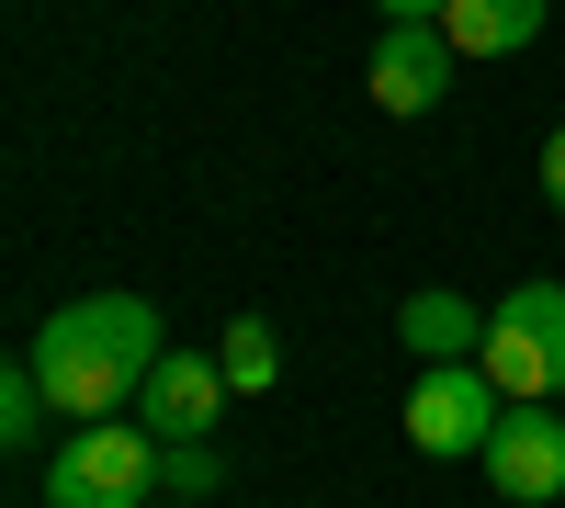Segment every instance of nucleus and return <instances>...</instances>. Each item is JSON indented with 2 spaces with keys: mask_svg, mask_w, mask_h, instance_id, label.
<instances>
[{
  "mask_svg": "<svg viewBox=\"0 0 565 508\" xmlns=\"http://www.w3.org/2000/svg\"><path fill=\"white\" fill-rule=\"evenodd\" d=\"M159 486L170 497H215L226 486V452L215 441H159Z\"/></svg>",
  "mask_w": 565,
  "mask_h": 508,
  "instance_id": "f8f14e48",
  "label": "nucleus"
},
{
  "mask_svg": "<svg viewBox=\"0 0 565 508\" xmlns=\"http://www.w3.org/2000/svg\"><path fill=\"white\" fill-rule=\"evenodd\" d=\"M373 102L385 114H441V90H452V34L441 23H385V45H373Z\"/></svg>",
  "mask_w": 565,
  "mask_h": 508,
  "instance_id": "0eeeda50",
  "label": "nucleus"
},
{
  "mask_svg": "<svg viewBox=\"0 0 565 508\" xmlns=\"http://www.w3.org/2000/svg\"><path fill=\"white\" fill-rule=\"evenodd\" d=\"M159 350H170V328H159V305H148V294H68V305L34 328V350H23V361L45 374L57 419L79 430V419H114V407L148 396Z\"/></svg>",
  "mask_w": 565,
  "mask_h": 508,
  "instance_id": "f257e3e1",
  "label": "nucleus"
},
{
  "mask_svg": "<svg viewBox=\"0 0 565 508\" xmlns=\"http://www.w3.org/2000/svg\"><path fill=\"white\" fill-rule=\"evenodd\" d=\"M215 361H226V385H238V396H260V385L282 374V339L260 328V316H226V339H215Z\"/></svg>",
  "mask_w": 565,
  "mask_h": 508,
  "instance_id": "9d476101",
  "label": "nucleus"
},
{
  "mask_svg": "<svg viewBox=\"0 0 565 508\" xmlns=\"http://www.w3.org/2000/svg\"><path fill=\"white\" fill-rule=\"evenodd\" d=\"M373 12H385V23H441L452 0H373Z\"/></svg>",
  "mask_w": 565,
  "mask_h": 508,
  "instance_id": "4468645a",
  "label": "nucleus"
},
{
  "mask_svg": "<svg viewBox=\"0 0 565 508\" xmlns=\"http://www.w3.org/2000/svg\"><path fill=\"white\" fill-rule=\"evenodd\" d=\"M45 407H57V396H45V374H34V361H12V374H0V441L34 452V441H45Z\"/></svg>",
  "mask_w": 565,
  "mask_h": 508,
  "instance_id": "9b49d317",
  "label": "nucleus"
},
{
  "mask_svg": "<svg viewBox=\"0 0 565 508\" xmlns=\"http://www.w3.org/2000/svg\"><path fill=\"white\" fill-rule=\"evenodd\" d=\"M159 497V430L148 419H79L45 452V508H148Z\"/></svg>",
  "mask_w": 565,
  "mask_h": 508,
  "instance_id": "f03ea898",
  "label": "nucleus"
},
{
  "mask_svg": "<svg viewBox=\"0 0 565 508\" xmlns=\"http://www.w3.org/2000/svg\"><path fill=\"white\" fill-rule=\"evenodd\" d=\"M487 385L509 407H554L565 396V283H521L487 316Z\"/></svg>",
  "mask_w": 565,
  "mask_h": 508,
  "instance_id": "7ed1b4c3",
  "label": "nucleus"
},
{
  "mask_svg": "<svg viewBox=\"0 0 565 508\" xmlns=\"http://www.w3.org/2000/svg\"><path fill=\"white\" fill-rule=\"evenodd\" d=\"M476 464H487V486H498L509 508L565 497V407H509V419H498V441L476 452Z\"/></svg>",
  "mask_w": 565,
  "mask_h": 508,
  "instance_id": "39448f33",
  "label": "nucleus"
},
{
  "mask_svg": "<svg viewBox=\"0 0 565 508\" xmlns=\"http://www.w3.org/2000/svg\"><path fill=\"white\" fill-rule=\"evenodd\" d=\"M441 34H452V57H521L543 34V0H452Z\"/></svg>",
  "mask_w": 565,
  "mask_h": 508,
  "instance_id": "1a4fd4ad",
  "label": "nucleus"
},
{
  "mask_svg": "<svg viewBox=\"0 0 565 508\" xmlns=\"http://www.w3.org/2000/svg\"><path fill=\"white\" fill-rule=\"evenodd\" d=\"M396 339H407L418 361H487V316L463 305L452 283H430V294H407V305H396Z\"/></svg>",
  "mask_w": 565,
  "mask_h": 508,
  "instance_id": "6e6552de",
  "label": "nucleus"
},
{
  "mask_svg": "<svg viewBox=\"0 0 565 508\" xmlns=\"http://www.w3.org/2000/svg\"><path fill=\"white\" fill-rule=\"evenodd\" d=\"M543 204H554V215H565V125H554V136H543Z\"/></svg>",
  "mask_w": 565,
  "mask_h": 508,
  "instance_id": "ddd939ff",
  "label": "nucleus"
},
{
  "mask_svg": "<svg viewBox=\"0 0 565 508\" xmlns=\"http://www.w3.org/2000/svg\"><path fill=\"white\" fill-rule=\"evenodd\" d=\"M498 419H509V396L487 385V361H418V385H407V441L430 452V464L487 452Z\"/></svg>",
  "mask_w": 565,
  "mask_h": 508,
  "instance_id": "20e7f679",
  "label": "nucleus"
},
{
  "mask_svg": "<svg viewBox=\"0 0 565 508\" xmlns=\"http://www.w3.org/2000/svg\"><path fill=\"white\" fill-rule=\"evenodd\" d=\"M159 508H204V497H159Z\"/></svg>",
  "mask_w": 565,
  "mask_h": 508,
  "instance_id": "2eb2a0df",
  "label": "nucleus"
},
{
  "mask_svg": "<svg viewBox=\"0 0 565 508\" xmlns=\"http://www.w3.org/2000/svg\"><path fill=\"white\" fill-rule=\"evenodd\" d=\"M238 396L226 385V361L215 350H159V374H148V396H136V419H148L159 441H215V407Z\"/></svg>",
  "mask_w": 565,
  "mask_h": 508,
  "instance_id": "423d86ee",
  "label": "nucleus"
}]
</instances>
